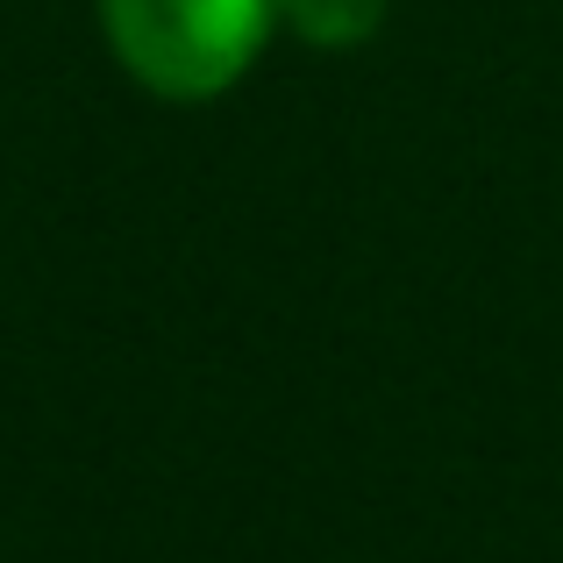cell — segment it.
<instances>
[{
  "label": "cell",
  "mask_w": 563,
  "mask_h": 563,
  "mask_svg": "<svg viewBox=\"0 0 563 563\" xmlns=\"http://www.w3.org/2000/svg\"><path fill=\"white\" fill-rule=\"evenodd\" d=\"M286 22L321 51H350L385 22V0H286Z\"/></svg>",
  "instance_id": "obj_2"
},
{
  "label": "cell",
  "mask_w": 563,
  "mask_h": 563,
  "mask_svg": "<svg viewBox=\"0 0 563 563\" xmlns=\"http://www.w3.org/2000/svg\"><path fill=\"white\" fill-rule=\"evenodd\" d=\"M286 0H100L114 57L165 100H214L264 57Z\"/></svg>",
  "instance_id": "obj_1"
}]
</instances>
